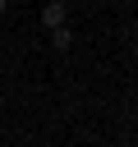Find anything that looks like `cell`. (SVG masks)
Wrapping results in <instances>:
<instances>
[{
	"mask_svg": "<svg viewBox=\"0 0 138 147\" xmlns=\"http://www.w3.org/2000/svg\"><path fill=\"white\" fill-rule=\"evenodd\" d=\"M64 18H69L64 0H51V5L41 9V28H46V32H60V28H64Z\"/></svg>",
	"mask_w": 138,
	"mask_h": 147,
	"instance_id": "obj_1",
	"label": "cell"
},
{
	"mask_svg": "<svg viewBox=\"0 0 138 147\" xmlns=\"http://www.w3.org/2000/svg\"><path fill=\"white\" fill-rule=\"evenodd\" d=\"M51 41H55V51H69V46H74V32L60 28V32H51Z\"/></svg>",
	"mask_w": 138,
	"mask_h": 147,
	"instance_id": "obj_2",
	"label": "cell"
},
{
	"mask_svg": "<svg viewBox=\"0 0 138 147\" xmlns=\"http://www.w3.org/2000/svg\"><path fill=\"white\" fill-rule=\"evenodd\" d=\"M5 5H9V0H0V14H5Z\"/></svg>",
	"mask_w": 138,
	"mask_h": 147,
	"instance_id": "obj_3",
	"label": "cell"
}]
</instances>
